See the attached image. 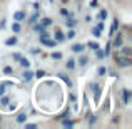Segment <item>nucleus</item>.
Instances as JSON below:
<instances>
[{
	"instance_id": "obj_1",
	"label": "nucleus",
	"mask_w": 132,
	"mask_h": 129,
	"mask_svg": "<svg viewBox=\"0 0 132 129\" xmlns=\"http://www.w3.org/2000/svg\"><path fill=\"white\" fill-rule=\"evenodd\" d=\"M114 57H116V64L119 65V67H130V65H132V59L127 57V55L116 54Z\"/></svg>"
},
{
	"instance_id": "obj_2",
	"label": "nucleus",
	"mask_w": 132,
	"mask_h": 129,
	"mask_svg": "<svg viewBox=\"0 0 132 129\" xmlns=\"http://www.w3.org/2000/svg\"><path fill=\"white\" fill-rule=\"evenodd\" d=\"M114 35H116V34H114ZM122 44H124V39H122V34H117V35H116V39H114V47H117V49H119V47H122Z\"/></svg>"
},
{
	"instance_id": "obj_3",
	"label": "nucleus",
	"mask_w": 132,
	"mask_h": 129,
	"mask_svg": "<svg viewBox=\"0 0 132 129\" xmlns=\"http://www.w3.org/2000/svg\"><path fill=\"white\" fill-rule=\"evenodd\" d=\"M92 89H94V99H95V102H99V99H100V86L99 84H92Z\"/></svg>"
},
{
	"instance_id": "obj_4",
	"label": "nucleus",
	"mask_w": 132,
	"mask_h": 129,
	"mask_svg": "<svg viewBox=\"0 0 132 129\" xmlns=\"http://www.w3.org/2000/svg\"><path fill=\"white\" fill-rule=\"evenodd\" d=\"M13 20H15V22H22V20H25V12H23V10L15 12V13H13Z\"/></svg>"
},
{
	"instance_id": "obj_5",
	"label": "nucleus",
	"mask_w": 132,
	"mask_h": 129,
	"mask_svg": "<svg viewBox=\"0 0 132 129\" xmlns=\"http://www.w3.org/2000/svg\"><path fill=\"white\" fill-rule=\"evenodd\" d=\"M40 42H42L44 45H47V47H55L57 45V42L52 39H48V37H44V39H40Z\"/></svg>"
},
{
	"instance_id": "obj_6",
	"label": "nucleus",
	"mask_w": 132,
	"mask_h": 129,
	"mask_svg": "<svg viewBox=\"0 0 132 129\" xmlns=\"http://www.w3.org/2000/svg\"><path fill=\"white\" fill-rule=\"evenodd\" d=\"M129 99H130V90L129 89H122V101H124V104H129Z\"/></svg>"
},
{
	"instance_id": "obj_7",
	"label": "nucleus",
	"mask_w": 132,
	"mask_h": 129,
	"mask_svg": "<svg viewBox=\"0 0 132 129\" xmlns=\"http://www.w3.org/2000/svg\"><path fill=\"white\" fill-rule=\"evenodd\" d=\"M82 50H84V44H74L72 45V52L74 54H80Z\"/></svg>"
},
{
	"instance_id": "obj_8",
	"label": "nucleus",
	"mask_w": 132,
	"mask_h": 129,
	"mask_svg": "<svg viewBox=\"0 0 132 129\" xmlns=\"http://www.w3.org/2000/svg\"><path fill=\"white\" fill-rule=\"evenodd\" d=\"M64 40H65V34L60 32V30H57V32H55V42H64Z\"/></svg>"
},
{
	"instance_id": "obj_9",
	"label": "nucleus",
	"mask_w": 132,
	"mask_h": 129,
	"mask_svg": "<svg viewBox=\"0 0 132 129\" xmlns=\"http://www.w3.org/2000/svg\"><path fill=\"white\" fill-rule=\"evenodd\" d=\"M19 62H20V65H22L23 69H29L30 67V60H29V59H25V57H20Z\"/></svg>"
},
{
	"instance_id": "obj_10",
	"label": "nucleus",
	"mask_w": 132,
	"mask_h": 129,
	"mask_svg": "<svg viewBox=\"0 0 132 129\" xmlns=\"http://www.w3.org/2000/svg\"><path fill=\"white\" fill-rule=\"evenodd\" d=\"M32 77H34V74H32V72H30V71H25V72H23V75H22V79H23V81H25V82L32 81Z\"/></svg>"
},
{
	"instance_id": "obj_11",
	"label": "nucleus",
	"mask_w": 132,
	"mask_h": 129,
	"mask_svg": "<svg viewBox=\"0 0 132 129\" xmlns=\"http://www.w3.org/2000/svg\"><path fill=\"white\" fill-rule=\"evenodd\" d=\"M25 121H27V114H25V112H20L19 116H17V123H19V124L25 123Z\"/></svg>"
},
{
	"instance_id": "obj_12",
	"label": "nucleus",
	"mask_w": 132,
	"mask_h": 129,
	"mask_svg": "<svg viewBox=\"0 0 132 129\" xmlns=\"http://www.w3.org/2000/svg\"><path fill=\"white\" fill-rule=\"evenodd\" d=\"M117 25H119V20H114V22H112V27H110V37H112L114 35V34H116V30H117Z\"/></svg>"
},
{
	"instance_id": "obj_13",
	"label": "nucleus",
	"mask_w": 132,
	"mask_h": 129,
	"mask_svg": "<svg viewBox=\"0 0 132 129\" xmlns=\"http://www.w3.org/2000/svg\"><path fill=\"white\" fill-rule=\"evenodd\" d=\"M32 27H34V30H35V32H40V34L45 32V27L40 25V24H39V25H37V24H32Z\"/></svg>"
},
{
	"instance_id": "obj_14",
	"label": "nucleus",
	"mask_w": 132,
	"mask_h": 129,
	"mask_svg": "<svg viewBox=\"0 0 132 129\" xmlns=\"http://www.w3.org/2000/svg\"><path fill=\"white\" fill-rule=\"evenodd\" d=\"M17 44V37L13 35V37H9V39L5 40V45H15Z\"/></svg>"
},
{
	"instance_id": "obj_15",
	"label": "nucleus",
	"mask_w": 132,
	"mask_h": 129,
	"mask_svg": "<svg viewBox=\"0 0 132 129\" xmlns=\"http://www.w3.org/2000/svg\"><path fill=\"white\" fill-rule=\"evenodd\" d=\"M59 77H60V79H62V81H65V84H67L69 87H70V86H72V82H70V79H69V77H67V75H65V74H59Z\"/></svg>"
},
{
	"instance_id": "obj_16",
	"label": "nucleus",
	"mask_w": 132,
	"mask_h": 129,
	"mask_svg": "<svg viewBox=\"0 0 132 129\" xmlns=\"http://www.w3.org/2000/svg\"><path fill=\"white\" fill-rule=\"evenodd\" d=\"M120 54H122V55H127V57H130V54H132V49H130V47H124Z\"/></svg>"
},
{
	"instance_id": "obj_17",
	"label": "nucleus",
	"mask_w": 132,
	"mask_h": 129,
	"mask_svg": "<svg viewBox=\"0 0 132 129\" xmlns=\"http://www.w3.org/2000/svg\"><path fill=\"white\" fill-rule=\"evenodd\" d=\"M87 62H89L87 57H80V59H79V65H80V67H85V65H87Z\"/></svg>"
},
{
	"instance_id": "obj_18",
	"label": "nucleus",
	"mask_w": 132,
	"mask_h": 129,
	"mask_svg": "<svg viewBox=\"0 0 132 129\" xmlns=\"http://www.w3.org/2000/svg\"><path fill=\"white\" fill-rule=\"evenodd\" d=\"M105 74H107V69H105V67H99L97 75H100V77H105Z\"/></svg>"
},
{
	"instance_id": "obj_19",
	"label": "nucleus",
	"mask_w": 132,
	"mask_h": 129,
	"mask_svg": "<svg viewBox=\"0 0 132 129\" xmlns=\"http://www.w3.org/2000/svg\"><path fill=\"white\" fill-rule=\"evenodd\" d=\"M67 69H70V71L75 69V60H74V59H69V60H67Z\"/></svg>"
},
{
	"instance_id": "obj_20",
	"label": "nucleus",
	"mask_w": 132,
	"mask_h": 129,
	"mask_svg": "<svg viewBox=\"0 0 132 129\" xmlns=\"http://www.w3.org/2000/svg\"><path fill=\"white\" fill-rule=\"evenodd\" d=\"M75 25H77V20H74V19L67 20V27H69V29H74Z\"/></svg>"
},
{
	"instance_id": "obj_21",
	"label": "nucleus",
	"mask_w": 132,
	"mask_h": 129,
	"mask_svg": "<svg viewBox=\"0 0 132 129\" xmlns=\"http://www.w3.org/2000/svg\"><path fill=\"white\" fill-rule=\"evenodd\" d=\"M3 74H7V75L13 74V69L10 67V65H5V67H3Z\"/></svg>"
},
{
	"instance_id": "obj_22",
	"label": "nucleus",
	"mask_w": 132,
	"mask_h": 129,
	"mask_svg": "<svg viewBox=\"0 0 132 129\" xmlns=\"http://www.w3.org/2000/svg\"><path fill=\"white\" fill-rule=\"evenodd\" d=\"M12 30H13V32H15V34H19V32H20V24H19V22L12 24Z\"/></svg>"
},
{
	"instance_id": "obj_23",
	"label": "nucleus",
	"mask_w": 132,
	"mask_h": 129,
	"mask_svg": "<svg viewBox=\"0 0 132 129\" xmlns=\"http://www.w3.org/2000/svg\"><path fill=\"white\" fill-rule=\"evenodd\" d=\"M40 25H44V27H48V25H52V20H50V19H44Z\"/></svg>"
},
{
	"instance_id": "obj_24",
	"label": "nucleus",
	"mask_w": 132,
	"mask_h": 129,
	"mask_svg": "<svg viewBox=\"0 0 132 129\" xmlns=\"http://www.w3.org/2000/svg\"><path fill=\"white\" fill-rule=\"evenodd\" d=\"M37 19H39V12H35L32 17H30V22H29V24H35V20H37Z\"/></svg>"
},
{
	"instance_id": "obj_25",
	"label": "nucleus",
	"mask_w": 132,
	"mask_h": 129,
	"mask_svg": "<svg viewBox=\"0 0 132 129\" xmlns=\"http://www.w3.org/2000/svg\"><path fill=\"white\" fill-rule=\"evenodd\" d=\"M89 47L92 49V50H97V49H99V44L97 42H89Z\"/></svg>"
},
{
	"instance_id": "obj_26",
	"label": "nucleus",
	"mask_w": 132,
	"mask_h": 129,
	"mask_svg": "<svg viewBox=\"0 0 132 129\" xmlns=\"http://www.w3.org/2000/svg\"><path fill=\"white\" fill-rule=\"evenodd\" d=\"M107 15H109V13H107V10H100V13H99V17H100V19H107Z\"/></svg>"
},
{
	"instance_id": "obj_27",
	"label": "nucleus",
	"mask_w": 132,
	"mask_h": 129,
	"mask_svg": "<svg viewBox=\"0 0 132 129\" xmlns=\"http://www.w3.org/2000/svg\"><path fill=\"white\" fill-rule=\"evenodd\" d=\"M97 57H99V59H102V57H105V52H104V50H100V49H97Z\"/></svg>"
},
{
	"instance_id": "obj_28",
	"label": "nucleus",
	"mask_w": 132,
	"mask_h": 129,
	"mask_svg": "<svg viewBox=\"0 0 132 129\" xmlns=\"http://www.w3.org/2000/svg\"><path fill=\"white\" fill-rule=\"evenodd\" d=\"M0 104H2V106H7V104H9V97H2V99H0Z\"/></svg>"
},
{
	"instance_id": "obj_29",
	"label": "nucleus",
	"mask_w": 132,
	"mask_h": 129,
	"mask_svg": "<svg viewBox=\"0 0 132 129\" xmlns=\"http://www.w3.org/2000/svg\"><path fill=\"white\" fill-rule=\"evenodd\" d=\"M52 59H62L60 52H52Z\"/></svg>"
},
{
	"instance_id": "obj_30",
	"label": "nucleus",
	"mask_w": 132,
	"mask_h": 129,
	"mask_svg": "<svg viewBox=\"0 0 132 129\" xmlns=\"http://www.w3.org/2000/svg\"><path fill=\"white\" fill-rule=\"evenodd\" d=\"M34 75L40 79V77H44V75H45V72H44V71H37V72H35V74H34Z\"/></svg>"
},
{
	"instance_id": "obj_31",
	"label": "nucleus",
	"mask_w": 132,
	"mask_h": 129,
	"mask_svg": "<svg viewBox=\"0 0 132 129\" xmlns=\"http://www.w3.org/2000/svg\"><path fill=\"white\" fill-rule=\"evenodd\" d=\"M64 126H67V127H72V126H74V123H72V121H67V117H65V121H64Z\"/></svg>"
},
{
	"instance_id": "obj_32",
	"label": "nucleus",
	"mask_w": 132,
	"mask_h": 129,
	"mask_svg": "<svg viewBox=\"0 0 132 129\" xmlns=\"http://www.w3.org/2000/svg\"><path fill=\"white\" fill-rule=\"evenodd\" d=\"M74 37H75V32L74 30H69L67 32V39H74Z\"/></svg>"
},
{
	"instance_id": "obj_33",
	"label": "nucleus",
	"mask_w": 132,
	"mask_h": 129,
	"mask_svg": "<svg viewBox=\"0 0 132 129\" xmlns=\"http://www.w3.org/2000/svg\"><path fill=\"white\" fill-rule=\"evenodd\" d=\"M92 34H94L95 37H100V30L97 29V27H95V29H92Z\"/></svg>"
},
{
	"instance_id": "obj_34",
	"label": "nucleus",
	"mask_w": 132,
	"mask_h": 129,
	"mask_svg": "<svg viewBox=\"0 0 132 129\" xmlns=\"http://www.w3.org/2000/svg\"><path fill=\"white\" fill-rule=\"evenodd\" d=\"M5 84H0V96H3V94H5Z\"/></svg>"
},
{
	"instance_id": "obj_35",
	"label": "nucleus",
	"mask_w": 132,
	"mask_h": 129,
	"mask_svg": "<svg viewBox=\"0 0 132 129\" xmlns=\"http://www.w3.org/2000/svg\"><path fill=\"white\" fill-rule=\"evenodd\" d=\"M95 121H97V117H95V116H94V114H92V116L89 117V124H94V123H95Z\"/></svg>"
},
{
	"instance_id": "obj_36",
	"label": "nucleus",
	"mask_w": 132,
	"mask_h": 129,
	"mask_svg": "<svg viewBox=\"0 0 132 129\" xmlns=\"http://www.w3.org/2000/svg\"><path fill=\"white\" fill-rule=\"evenodd\" d=\"M12 57H13V60H19V59H20V57H22V55H20V54H13V55H12Z\"/></svg>"
},
{
	"instance_id": "obj_37",
	"label": "nucleus",
	"mask_w": 132,
	"mask_h": 129,
	"mask_svg": "<svg viewBox=\"0 0 132 129\" xmlns=\"http://www.w3.org/2000/svg\"><path fill=\"white\" fill-rule=\"evenodd\" d=\"M60 13H62V15H65V17L69 15V12H67V10H65V9H62V10H60Z\"/></svg>"
},
{
	"instance_id": "obj_38",
	"label": "nucleus",
	"mask_w": 132,
	"mask_h": 129,
	"mask_svg": "<svg viewBox=\"0 0 132 129\" xmlns=\"http://www.w3.org/2000/svg\"><path fill=\"white\" fill-rule=\"evenodd\" d=\"M25 127H29V129H34V127H37L35 124H25Z\"/></svg>"
},
{
	"instance_id": "obj_39",
	"label": "nucleus",
	"mask_w": 132,
	"mask_h": 129,
	"mask_svg": "<svg viewBox=\"0 0 132 129\" xmlns=\"http://www.w3.org/2000/svg\"><path fill=\"white\" fill-rule=\"evenodd\" d=\"M97 29H99V30H102V29H104V24H102V22H99V25H97Z\"/></svg>"
}]
</instances>
